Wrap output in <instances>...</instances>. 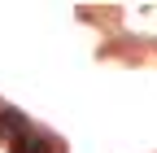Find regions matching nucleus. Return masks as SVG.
Masks as SVG:
<instances>
[{
	"mask_svg": "<svg viewBox=\"0 0 157 153\" xmlns=\"http://www.w3.org/2000/svg\"><path fill=\"white\" fill-rule=\"evenodd\" d=\"M22 131H26V118H22V109H0V144H17L22 140Z\"/></svg>",
	"mask_w": 157,
	"mask_h": 153,
	"instance_id": "1",
	"label": "nucleus"
},
{
	"mask_svg": "<svg viewBox=\"0 0 157 153\" xmlns=\"http://www.w3.org/2000/svg\"><path fill=\"white\" fill-rule=\"evenodd\" d=\"M13 153H52V140L48 136H26V140H17Z\"/></svg>",
	"mask_w": 157,
	"mask_h": 153,
	"instance_id": "2",
	"label": "nucleus"
}]
</instances>
